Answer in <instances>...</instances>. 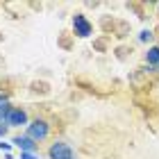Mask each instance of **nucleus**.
<instances>
[{"mask_svg":"<svg viewBox=\"0 0 159 159\" xmlns=\"http://www.w3.org/2000/svg\"><path fill=\"white\" fill-rule=\"evenodd\" d=\"M27 136H30L32 141H46L50 136V123L43 120V118H34L30 120V125H27Z\"/></svg>","mask_w":159,"mask_h":159,"instance_id":"obj_1","label":"nucleus"},{"mask_svg":"<svg viewBox=\"0 0 159 159\" xmlns=\"http://www.w3.org/2000/svg\"><path fill=\"white\" fill-rule=\"evenodd\" d=\"M48 157H50V159H75L73 148H70L66 141H55V143H50Z\"/></svg>","mask_w":159,"mask_h":159,"instance_id":"obj_2","label":"nucleus"},{"mask_svg":"<svg viewBox=\"0 0 159 159\" xmlns=\"http://www.w3.org/2000/svg\"><path fill=\"white\" fill-rule=\"evenodd\" d=\"M5 125L7 127H20V125H30V118H27V111L20 109V107H11V111L7 114L5 118Z\"/></svg>","mask_w":159,"mask_h":159,"instance_id":"obj_3","label":"nucleus"},{"mask_svg":"<svg viewBox=\"0 0 159 159\" xmlns=\"http://www.w3.org/2000/svg\"><path fill=\"white\" fill-rule=\"evenodd\" d=\"M73 32L77 34V37H82V39L91 37L93 27H91V23H89V20H86V16H84V14H75V16H73Z\"/></svg>","mask_w":159,"mask_h":159,"instance_id":"obj_4","label":"nucleus"},{"mask_svg":"<svg viewBox=\"0 0 159 159\" xmlns=\"http://www.w3.org/2000/svg\"><path fill=\"white\" fill-rule=\"evenodd\" d=\"M11 146L20 148V152H37L39 143H37V141H32L27 134H18V136H14V139H11Z\"/></svg>","mask_w":159,"mask_h":159,"instance_id":"obj_5","label":"nucleus"},{"mask_svg":"<svg viewBox=\"0 0 159 159\" xmlns=\"http://www.w3.org/2000/svg\"><path fill=\"white\" fill-rule=\"evenodd\" d=\"M146 64H148L150 68H152V66H159V46L148 48V52H146Z\"/></svg>","mask_w":159,"mask_h":159,"instance_id":"obj_6","label":"nucleus"},{"mask_svg":"<svg viewBox=\"0 0 159 159\" xmlns=\"http://www.w3.org/2000/svg\"><path fill=\"white\" fill-rule=\"evenodd\" d=\"M152 37H155L152 30H143V32L139 34V41H141V43H150V41H152Z\"/></svg>","mask_w":159,"mask_h":159,"instance_id":"obj_7","label":"nucleus"},{"mask_svg":"<svg viewBox=\"0 0 159 159\" xmlns=\"http://www.w3.org/2000/svg\"><path fill=\"white\" fill-rule=\"evenodd\" d=\"M20 159H41L37 152H20Z\"/></svg>","mask_w":159,"mask_h":159,"instance_id":"obj_8","label":"nucleus"},{"mask_svg":"<svg viewBox=\"0 0 159 159\" xmlns=\"http://www.w3.org/2000/svg\"><path fill=\"white\" fill-rule=\"evenodd\" d=\"M9 148H11V143H5L2 139H0V150H2V152H9Z\"/></svg>","mask_w":159,"mask_h":159,"instance_id":"obj_9","label":"nucleus"},{"mask_svg":"<svg viewBox=\"0 0 159 159\" xmlns=\"http://www.w3.org/2000/svg\"><path fill=\"white\" fill-rule=\"evenodd\" d=\"M7 100H9V98H7V93H0V105H7Z\"/></svg>","mask_w":159,"mask_h":159,"instance_id":"obj_10","label":"nucleus"},{"mask_svg":"<svg viewBox=\"0 0 159 159\" xmlns=\"http://www.w3.org/2000/svg\"><path fill=\"white\" fill-rule=\"evenodd\" d=\"M5 134H7V125H0V139H2Z\"/></svg>","mask_w":159,"mask_h":159,"instance_id":"obj_11","label":"nucleus"}]
</instances>
